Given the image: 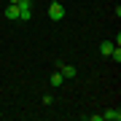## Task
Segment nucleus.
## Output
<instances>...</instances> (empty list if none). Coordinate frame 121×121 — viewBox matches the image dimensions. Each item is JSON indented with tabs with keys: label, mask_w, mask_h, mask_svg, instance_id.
Returning a JSON list of instances; mask_svg holds the SVG:
<instances>
[{
	"label": "nucleus",
	"mask_w": 121,
	"mask_h": 121,
	"mask_svg": "<svg viewBox=\"0 0 121 121\" xmlns=\"http://www.w3.org/2000/svg\"><path fill=\"white\" fill-rule=\"evenodd\" d=\"M48 16H51L54 22H62V19H65V5H62L59 0H51V5H48Z\"/></svg>",
	"instance_id": "1"
},
{
	"label": "nucleus",
	"mask_w": 121,
	"mask_h": 121,
	"mask_svg": "<svg viewBox=\"0 0 121 121\" xmlns=\"http://www.w3.org/2000/svg\"><path fill=\"white\" fill-rule=\"evenodd\" d=\"M56 70H59V73H62V78H65V81H67V78H75V75H78L75 65H59Z\"/></svg>",
	"instance_id": "2"
},
{
	"label": "nucleus",
	"mask_w": 121,
	"mask_h": 121,
	"mask_svg": "<svg viewBox=\"0 0 121 121\" xmlns=\"http://www.w3.org/2000/svg\"><path fill=\"white\" fill-rule=\"evenodd\" d=\"M118 118H121V110L118 108H110V110L102 113V121H118Z\"/></svg>",
	"instance_id": "3"
},
{
	"label": "nucleus",
	"mask_w": 121,
	"mask_h": 121,
	"mask_svg": "<svg viewBox=\"0 0 121 121\" xmlns=\"http://www.w3.org/2000/svg\"><path fill=\"white\" fill-rule=\"evenodd\" d=\"M113 46H116V43H113V40H102V43H99V54H102V56H110Z\"/></svg>",
	"instance_id": "4"
},
{
	"label": "nucleus",
	"mask_w": 121,
	"mask_h": 121,
	"mask_svg": "<svg viewBox=\"0 0 121 121\" xmlns=\"http://www.w3.org/2000/svg\"><path fill=\"white\" fill-rule=\"evenodd\" d=\"M5 19H19V5H13V3H8V8H5Z\"/></svg>",
	"instance_id": "5"
},
{
	"label": "nucleus",
	"mask_w": 121,
	"mask_h": 121,
	"mask_svg": "<svg viewBox=\"0 0 121 121\" xmlns=\"http://www.w3.org/2000/svg\"><path fill=\"white\" fill-rule=\"evenodd\" d=\"M62 83H65V78H62V73H59V70H56V73H51V86L56 89V86H62Z\"/></svg>",
	"instance_id": "6"
},
{
	"label": "nucleus",
	"mask_w": 121,
	"mask_h": 121,
	"mask_svg": "<svg viewBox=\"0 0 121 121\" xmlns=\"http://www.w3.org/2000/svg\"><path fill=\"white\" fill-rule=\"evenodd\" d=\"M110 59L116 62V65L121 62V48H118V46H113V51H110Z\"/></svg>",
	"instance_id": "7"
},
{
	"label": "nucleus",
	"mask_w": 121,
	"mask_h": 121,
	"mask_svg": "<svg viewBox=\"0 0 121 121\" xmlns=\"http://www.w3.org/2000/svg\"><path fill=\"white\" fill-rule=\"evenodd\" d=\"M8 3H13V5H16V3H19V0H8Z\"/></svg>",
	"instance_id": "8"
}]
</instances>
